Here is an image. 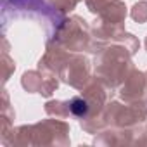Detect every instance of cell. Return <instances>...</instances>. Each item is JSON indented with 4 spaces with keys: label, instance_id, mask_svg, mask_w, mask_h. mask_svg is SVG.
I'll list each match as a JSON object with an SVG mask.
<instances>
[{
    "label": "cell",
    "instance_id": "6da1fadb",
    "mask_svg": "<svg viewBox=\"0 0 147 147\" xmlns=\"http://www.w3.org/2000/svg\"><path fill=\"white\" fill-rule=\"evenodd\" d=\"M71 111L75 113V114H78V116H83V114H87V111H88V106H87V102L85 100H82V99H75L71 102Z\"/></svg>",
    "mask_w": 147,
    "mask_h": 147
}]
</instances>
